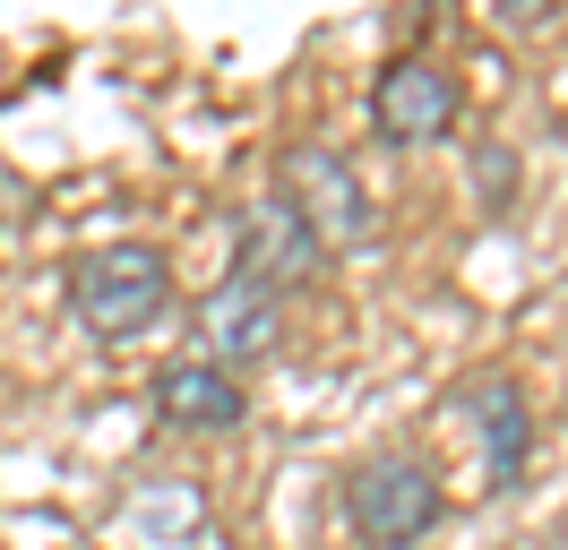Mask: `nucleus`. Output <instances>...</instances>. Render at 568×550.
<instances>
[{
  "label": "nucleus",
  "mask_w": 568,
  "mask_h": 550,
  "mask_svg": "<svg viewBox=\"0 0 568 550\" xmlns=\"http://www.w3.org/2000/svg\"><path fill=\"white\" fill-rule=\"evenodd\" d=\"M474 412H483V465H491V481H517L526 473V447H534L517 378H483V387H474Z\"/></svg>",
  "instance_id": "nucleus-8"
},
{
  "label": "nucleus",
  "mask_w": 568,
  "mask_h": 550,
  "mask_svg": "<svg viewBox=\"0 0 568 550\" xmlns=\"http://www.w3.org/2000/svg\"><path fill=\"white\" fill-rule=\"evenodd\" d=\"M284 206L311 224L320 249H354V241L379 233V224H371V190L354 181V164H345L336 146H293V155H284Z\"/></svg>",
  "instance_id": "nucleus-3"
},
{
  "label": "nucleus",
  "mask_w": 568,
  "mask_h": 550,
  "mask_svg": "<svg viewBox=\"0 0 568 550\" xmlns=\"http://www.w3.org/2000/svg\"><path fill=\"white\" fill-rule=\"evenodd\" d=\"M345 516L371 550H405L439 524V481H430L423 456H371L354 481H345Z\"/></svg>",
  "instance_id": "nucleus-2"
},
{
  "label": "nucleus",
  "mask_w": 568,
  "mask_h": 550,
  "mask_svg": "<svg viewBox=\"0 0 568 550\" xmlns=\"http://www.w3.org/2000/svg\"><path fill=\"white\" fill-rule=\"evenodd\" d=\"M371 121L396 146H430V138L457 130V78L439 61H388L379 86H371Z\"/></svg>",
  "instance_id": "nucleus-4"
},
{
  "label": "nucleus",
  "mask_w": 568,
  "mask_h": 550,
  "mask_svg": "<svg viewBox=\"0 0 568 550\" xmlns=\"http://www.w3.org/2000/svg\"><path fill=\"white\" fill-rule=\"evenodd\" d=\"M199 318H207L215 361H267V353L284 344V293H267V284H258V275H242V267L207 293V309H199Z\"/></svg>",
  "instance_id": "nucleus-5"
},
{
  "label": "nucleus",
  "mask_w": 568,
  "mask_h": 550,
  "mask_svg": "<svg viewBox=\"0 0 568 550\" xmlns=\"http://www.w3.org/2000/svg\"><path fill=\"white\" fill-rule=\"evenodd\" d=\"M155 412H164L173 430H233V421L250 412V396H242V378L215 370V361H164Z\"/></svg>",
  "instance_id": "nucleus-7"
},
{
  "label": "nucleus",
  "mask_w": 568,
  "mask_h": 550,
  "mask_svg": "<svg viewBox=\"0 0 568 550\" xmlns=\"http://www.w3.org/2000/svg\"><path fill=\"white\" fill-rule=\"evenodd\" d=\"M474 181H483V190H491V198H499V190H508V181H517V164H508V155H499V146H491V155H483V164H474Z\"/></svg>",
  "instance_id": "nucleus-9"
},
{
  "label": "nucleus",
  "mask_w": 568,
  "mask_h": 550,
  "mask_svg": "<svg viewBox=\"0 0 568 550\" xmlns=\"http://www.w3.org/2000/svg\"><path fill=\"white\" fill-rule=\"evenodd\" d=\"M70 309L87 318V336H104V344L146 336V327L173 309V267H164V249H146V241H104V249H87L70 267Z\"/></svg>",
  "instance_id": "nucleus-1"
},
{
  "label": "nucleus",
  "mask_w": 568,
  "mask_h": 550,
  "mask_svg": "<svg viewBox=\"0 0 568 550\" xmlns=\"http://www.w3.org/2000/svg\"><path fill=\"white\" fill-rule=\"evenodd\" d=\"M233 267L258 275L267 293H284V284H302V275H320L327 249L311 241V224H302L284 198H267V206H250V215H242V249H233Z\"/></svg>",
  "instance_id": "nucleus-6"
}]
</instances>
